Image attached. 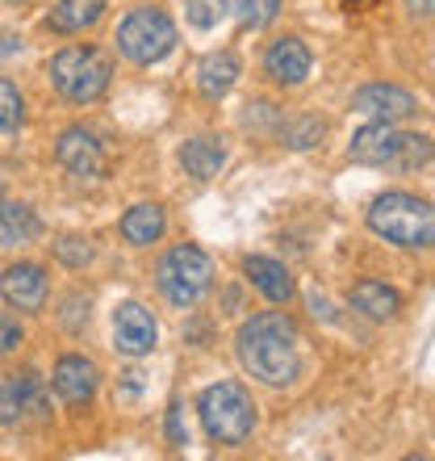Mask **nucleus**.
<instances>
[{
  "label": "nucleus",
  "instance_id": "4be33fe9",
  "mask_svg": "<svg viewBox=\"0 0 435 461\" xmlns=\"http://www.w3.org/2000/svg\"><path fill=\"white\" fill-rule=\"evenodd\" d=\"M222 9H226L243 30H264L280 13V0H222Z\"/></svg>",
  "mask_w": 435,
  "mask_h": 461
},
{
  "label": "nucleus",
  "instance_id": "0eeeda50",
  "mask_svg": "<svg viewBox=\"0 0 435 461\" xmlns=\"http://www.w3.org/2000/svg\"><path fill=\"white\" fill-rule=\"evenodd\" d=\"M118 50L138 68L168 59L176 50V22L164 9H134L118 25Z\"/></svg>",
  "mask_w": 435,
  "mask_h": 461
},
{
  "label": "nucleus",
  "instance_id": "9b49d317",
  "mask_svg": "<svg viewBox=\"0 0 435 461\" xmlns=\"http://www.w3.org/2000/svg\"><path fill=\"white\" fill-rule=\"evenodd\" d=\"M55 159H59L72 176H101V172H105V151H101L97 134L84 131V126H67V131L59 134Z\"/></svg>",
  "mask_w": 435,
  "mask_h": 461
},
{
  "label": "nucleus",
  "instance_id": "4468645a",
  "mask_svg": "<svg viewBox=\"0 0 435 461\" xmlns=\"http://www.w3.org/2000/svg\"><path fill=\"white\" fill-rule=\"evenodd\" d=\"M351 306H356L364 319H377V323H386V319H398L402 294L394 290V285H386V281L364 277V281H356V285H351Z\"/></svg>",
  "mask_w": 435,
  "mask_h": 461
},
{
  "label": "nucleus",
  "instance_id": "a211bd4d",
  "mask_svg": "<svg viewBox=\"0 0 435 461\" xmlns=\"http://www.w3.org/2000/svg\"><path fill=\"white\" fill-rule=\"evenodd\" d=\"M235 80H239V59H235L230 50H214V55H206L201 68H197V88H201V97H209V101L226 97L230 88H235Z\"/></svg>",
  "mask_w": 435,
  "mask_h": 461
},
{
  "label": "nucleus",
  "instance_id": "cd10ccee",
  "mask_svg": "<svg viewBox=\"0 0 435 461\" xmlns=\"http://www.w3.org/2000/svg\"><path fill=\"white\" fill-rule=\"evenodd\" d=\"M168 440L172 445H189V428H184V407H168Z\"/></svg>",
  "mask_w": 435,
  "mask_h": 461
},
{
  "label": "nucleus",
  "instance_id": "423d86ee",
  "mask_svg": "<svg viewBox=\"0 0 435 461\" xmlns=\"http://www.w3.org/2000/svg\"><path fill=\"white\" fill-rule=\"evenodd\" d=\"M155 285L172 306L189 311V306L201 303L209 294V285H214V260H209L201 248H193V243H176V248H168V252L159 256Z\"/></svg>",
  "mask_w": 435,
  "mask_h": 461
},
{
  "label": "nucleus",
  "instance_id": "ddd939ff",
  "mask_svg": "<svg viewBox=\"0 0 435 461\" xmlns=\"http://www.w3.org/2000/svg\"><path fill=\"white\" fill-rule=\"evenodd\" d=\"M264 68H268V76H272L277 85L293 88V85H302L306 76H310L315 59H310V47H306L302 38H277V42L268 47V55H264Z\"/></svg>",
  "mask_w": 435,
  "mask_h": 461
},
{
  "label": "nucleus",
  "instance_id": "39448f33",
  "mask_svg": "<svg viewBox=\"0 0 435 461\" xmlns=\"http://www.w3.org/2000/svg\"><path fill=\"white\" fill-rule=\"evenodd\" d=\"M197 415H201V428L209 432V440H218V445H243L255 432V402L239 382L206 386L197 399Z\"/></svg>",
  "mask_w": 435,
  "mask_h": 461
},
{
  "label": "nucleus",
  "instance_id": "7c9ffc66",
  "mask_svg": "<svg viewBox=\"0 0 435 461\" xmlns=\"http://www.w3.org/2000/svg\"><path fill=\"white\" fill-rule=\"evenodd\" d=\"M339 5H348V9H364V5H373V0H339Z\"/></svg>",
  "mask_w": 435,
  "mask_h": 461
},
{
  "label": "nucleus",
  "instance_id": "aec40b11",
  "mask_svg": "<svg viewBox=\"0 0 435 461\" xmlns=\"http://www.w3.org/2000/svg\"><path fill=\"white\" fill-rule=\"evenodd\" d=\"M42 222L30 206L22 202H0V248H22V243H34Z\"/></svg>",
  "mask_w": 435,
  "mask_h": 461
},
{
  "label": "nucleus",
  "instance_id": "20e7f679",
  "mask_svg": "<svg viewBox=\"0 0 435 461\" xmlns=\"http://www.w3.org/2000/svg\"><path fill=\"white\" fill-rule=\"evenodd\" d=\"M47 76L55 93L75 105H93L105 97L109 80H113V59L101 47H63L59 55H50Z\"/></svg>",
  "mask_w": 435,
  "mask_h": 461
},
{
  "label": "nucleus",
  "instance_id": "5701e85b",
  "mask_svg": "<svg viewBox=\"0 0 435 461\" xmlns=\"http://www.w3.org/2000/svg\"><path fill=\"white\" fill-rule=\"evenodd\" d=\"M22 113H25V101H22V93H17V85L0 76V134L17 131V126H22Z\"/></svg>",
  "mask_w": 435,
  "mask_h": 461
},
{
  "label": "nucleus",
  "instance_id": "9d476101",
  "mask_svg": "<svg viewBox=\"0 0 435 461\" xmlns=\"http://www.w3.org/2000/svg\"><path fill=\"white\" fill-rule=\"evenodd\" d=\"M351 110L368 113V118H377V122H406L419 113V97L398 85H364L360 93L351 97Z\"/></svg>",
  "mask_w": 435,
  "mask_h": 461
},
{
  "label": "nucleus",
  "instance_id": "c756f323",
  "mask_svg": "<svg viewBox=\"0 0 435 461\" xmlns=\"http://www.w3.org/2000/svg\"><path fill=\"white\" fill-rule=\"evenodd\" d=\"M406 9H411L414 17H431V0H406Z\"/></svg>",
  "mask_w": 435,
  "mask_h": 461
},
{
  "label": "nucleus",
  "instance_id": "dca6fc26",
  "mask_svg": "<svg viewBox=\"0 0 435 461\" xmlns=\"http://www.w3.org/2000/svg\"><path fill=\"white\" fill-rule=\"evenodd\" d=\"M222 164H226V147H222V139H214V134H197V139H189V143L181 147V168L189 172L193 181L218 176Z\"/></svg>",
  "mask_w": 435,
  "mask_h": 461
},
{
  "label": "nucleus",
  "instance_id": "6e6552de",
  "mask_svg": "<svg viewBox=\"0 0 435 461\" xmlns=\"http://www.w3.org/2000/svg\"><path fill=\"white\" fill-rule=\"evenodd\" d=\"M47 294H50V281H47V268L42 265H9L0 273V298L13 306V311H25V315H38L47 306Z\"/></svg>",
  "mask_w": 435,
  "mask_h": 461
},
{
  "label": "nucleus",
  "instance_id": "f257e3e1",
  "mask_svg": "<svg viewBox=\"0 0 435 461\" xmlns=\"http://www.w3.org/2000/svg\"><path fill=\"white\" fill-rule=\"evenodd\" d=\"M235 348H239L243 369L260 377L264 386H289L302 374V336H297V323L280 311L247 319L235 336Z\"/></svg>",
  "mask_w": 435,
  "mask_h": 461
},
{
  "label": "nucleus",
  "instance_id": "b1692460",
  "mask_svg": "<svg viewBox=\"0 0 435 461\" xmlns=\"http://www.w3.org/2000/svg\"><path fill=\"white\" fill-rule=\"evenodd\" d=\"M326 134V126L318 118H310V113H306V118H293L289 126H285V131H280V139H285V143L293 147V151H306V147H315L318 139H323Z\"/></svg>",
  "mask_w": 435,
  "mask_h": 461
},
{
  "label": "nucleus",
  "instance_id": "2eb2a0df",
  "mask_svg": "<svg viewBox=\"0 0 435 461\" xmlns=\"http://www.w3.org/2000/svg\"><path fill=\"white\" fill-rule=\"evenodd\" d=\"M243 273L252 277V285L264 294L268 303H289L293 298L289 268L280 265V260H272V256H247V260H243Z\"/></svg>",
  "mask_w": 435,
  "mask_h": 461
},
{
  "label": "nucleus",
  "instance_id": "f03ea898",
  "mask_svg": "<svg viewBox=\"0 0 435 461\" xmlns=\"http://www.w3.org/2000/svg\"><path fill=\"white\" fill-rule=\"evenodd\" d=\"M348 156L356 164L368 168H398V172H414L431 164V139L427 134H406L394 131V122H373L364 131L351 134Z\"/></svg>",
  "mask_w": 435,
  "mask_h": 461
},
{
  "label": "nucleus",
  "instance_id": "393cba45",
  "mask_svg": "<svg viewBox=\"0 0 435 461\" xmlns=\"http://www.w3.org/2000/svg\"><path fill=\"white\" fill-rule=\"evenodd\" d=\"M55 256H59V265H67V268H84L88 260H93V243H88L84 235H63V240L55 243Z\"/></svg>",
  "mask_w": 435,
  "mask_h": 461
},
{
  "label": "nucleus",
  "instance_id": "6ab92c4d",
  "mask_svg": "<svg viewBox=\"0 0 435 461\" xmlns=\"http://www.w3.org/2000/svg\"><path fill=\"white\" fill-rule=\"evenodd\" d=\"M101 13H105V0H55L47 25L55 34H80L101 22Z\"/></svg>",
  "mask_w": 435,
  "mask_h": 461
},
{
  "label": "nucleus",
  "instance_id": "1a4fd4ad",
  "mask_svg": "<svg viewBox=\"0 0 435 461\" xmlns=\"http://www.w3.org/2000/svg\"><path fill=\"white\" fill-rule=\"evenodd\" d=\"M113 344L126 357H146L159 344V328L143 303H121L113 311Z\"/></svg>",
  "mask_w": 435,
  "mask_h": 461
},
{
  "label": "nucleus",
  "instance_id": "f3484780",
  "mask_svg": "<svg viewBox=\"0 0 435 461\" xmlns=\"http://www.w3.org/2000/svg\"><path fill=\"white\" fill-rule=\"evenodd\" d=\"M164 230H168V219H164V210H159L155 202H138V206H130L121 214V235H126V243H134V248L159 243Z\"/></svg>",
  "mask_w": 435,
  "mask_h": 461
},
{
  "label": "nucleus",
  "instance_id": "7ed1b4c3",
  "mask_svg": "<svg viewBox=\"0 0 435 461\" xmlns=\"http://www.w3.org/2000/svg\"><path fill=\"white\" fill-rule=\"evenodd\" d=\"M368 227L381 235L386 243H398V248H431L435 240V214H431V202L414 194H381L368 206Z\"/></svg>",
  "mask_w": 435,
  "mask_h": 461
},
{
  "label": "nucleus",
  "instance_id": "f8f14e48",
  "mask_svg": "<svg viewBox=\"0 0 435 461\" xmlns=\"http://www.w3.org/2000/svg\"><path fill=\"white\" fill-rule=\"evenodd\" d=\"M50 382H55V390H59V399L67 402V407H84V402H93V394H97L101 374H97V365L88 361V357L67 352V357H59V361H55Z\"/></svg>",
  "mask_w": 435,
  "mask_h": 461
},
{
  "label": "nucleus",
  "instance_id": "bb28decb",
  "mask_svg": "<svg viewBox=\"0 0 435 461\" xmlns=\"http://www.w3.org/2000/svg\"><path fill=\"white\" fill-rule=\"evenodd\" d=\"M17 344H22V323L9 311H0V357H9Z\"/></svg>",
  "mask_w": 435,
  "mask_h": 461
},
{
  "label": "nucleus",
  "instance_id": "412c9836",
  "mask_svg": "<svg viewBox=\"0 0 435 461\" xmlns=\"http://www.w3.org/2000/svg\"><path fill=\"white\" fill-rule=\"evenodd\" d=\"M13 390H17V402H22L25 415H34V420H47V386H42V377L34 369H22V374H9Z\"/></svg>",
  "mask_w": 435,
  "mask_h": 461
},
{
  "label": "nucleus",
  "instance_id": "c85d7f7f",
  "mask_svg": "<svg viewBox=\"0 0 435 461\" xmlns=\"http://www.w3.org/2000/svg\"><path fill=\"white\" fill-rule=\"evenodd\" d=\"M189 22H193L197 30H209V25H214V5H209V0H189Z\"/></svg>",
  "mask_w": 435,
  "mask_h": 461
},
{
  "label": "nucleus",
  "instance_id": "a878e982",
  "mask_svg": "<svg viewBox=\"0 0 435 461\" xmlns=\"http://www.w3.org/2000/svg\"><path fill=\"white\" fill-rule=\"evenodd\" d=\"M25 411H22V402H17V390H13L9 377H0V428H9V424H22Z\"/></svg>",
  "mask_w": 435,
  "mask_h": 461
}]
</instances>
